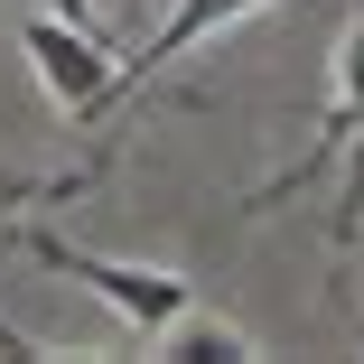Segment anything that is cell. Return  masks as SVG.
<instances>
[{"label":"cell","mask_w":364,"mask_h":364,"mask_svg":"<svg viewBox=\"0 0 364 364\" xmlns=\"http://www.w3.org/2000/svg\"><path fill=\"white\" fill-rule=\"evenodd\" d=\"M19 47H28L38 85H47V103H56L65 122H103V112H112V75H122V56L103 47V28H65L56 10H38V19L19 28Z\"/></svg>","instance_id":"7a4b0ae2"},{"label":"cell","mask_w":364,"mask_h":364,"mask_svg":"<svg viewBox=\"0 0 364 364\" xmlns=\"http://www.w3.org/2000/svg\"><path fill=\"white\" fill-rule=\"evenodd\" d=\"M355 140H364V19L336 38V103H327V122H318V140H309V159H289V178L252 187V215H262V205H280L289 187H309L327 159H346V150H355Z\"/></svg>","instance_id":"3957f363"},{"label":"cell","mask_w":364,"mask_h":364,"mask_svg":"<svg viewBox=\"0 0 364 364\" xmlns=\"http://www.w3.org/2000/svg\"><path fill=\"white\" fill-rule=\"evenodd\" d=\"M19 243H28V262H38V271H56V280H85L94 299L112 309V318H131V327H140V346H150L159 327H178V318L196 309V289H187L178 271H131V262H112V252H85V243H65V234H47V225H28Z\"/></svg>","instance_id":"6da1fadb"},{"label":"cell","mask_w":364,"mask_h":364,"mask_svg":"<svg viewBox=\"0 0 364 364\" xmlns=\"http://www.w3.org/2000/svg\"><path fill=\"white\" fill-rule=\"evenodd\" d=\"M47 10H56L65 28H103V10H94V0H47Z\"/></svg>","instance_id":"8992f818"},{"label":"cell","mask_w":364,"mask_h":364,"mask_svg":"<svg viewBox=\"0 0 364 364\" xmlns=\"http://www.w3.org/2000/svg\"><path fill=\"white\" fill-rule=\"evenodd\" d=\"M252 10H271V0H178V10L140 38L131 56H122V75H112V103H131L150 75H168V65L187 56V47H205V38H225L234 19H252Z\"/></svg>","instance_id":"277c9868"},{"label":"cell","mask_w":364,"mask_h":364,"mask_svg":"<svg viewBox=\"0 0 364 364\" xmlns=\"http://www.w3.org/2000/svg\"><path fill=\"white\" fill-rule=\"evenodd\" d=\"M150 355L159 364H205V355H225V364H243V355H262L243 327H225V318H205V309H187L178 327H159L150 336Z\"/></svg>","instance_id":"5b68a950"}]
</instances>
